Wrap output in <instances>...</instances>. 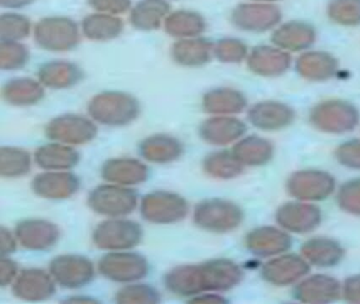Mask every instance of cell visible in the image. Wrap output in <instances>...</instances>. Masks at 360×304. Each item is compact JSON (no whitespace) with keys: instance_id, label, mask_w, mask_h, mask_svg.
<instances>
[{"instance_id":"obj_1","label":"cell","mask_w":360,"mask_h":304,"mask_svg":"<svg viewBox=\"0 0 360 304\" xmlns=\"http://www.w3.org/2000/svg\"><path fill=\"white\" fill-rule=\"evenodd\" d=\"M242 278L239 266L229 260L218 259L195 265H182L170 270L164 279L170 293L195 297L205 291H227Z\"/></svg>"},{"instance_id":"obj_2","label":"cell","mask_w":360,"mask_h":304,"mask_svg":"<svg viewBox=\"0 0 360 304\" xmlns=\"http://www.w3.org/2000/svg\"><path fill=\"white\" fill-rule=\"evenodd\" d=\"M141 107L138 99L123 92H104L96 95L88 105V112L96 122L106 126H125L136 120Z\"/></svg>"},{"instance_id":"obj_3","label":"cell","mask_w":360,"mask_h":304,"mask_svg":"<svg viewBox=\"0 0 360 304\" xmlns=\"http://www.w3.org/2000/svg\"><path fill=\"white\" fill-rule=\"evenodd\" d=\"M88 205L98 215L124 217L136 208L138 194L127 186L112 183L101 185L90 192Z\"/></svg>"},{"instance_id":"obj_4","label":"cell","mask_w":360,"mask_h":304,"mask_svg":"<svg viewBox=\"0 0 360 304\" xmlns=\"http://www.w3.org/2000/svg\"><path fill=\"white\" fill-rule=\"evenodd\" d=\"M241 209L229 201L206 200L199 203L193 211V222L202 229L214 232H227L241 224Z\"/></svg>"},{"instance_id":"obj_5","label":"cell","mask_w":360,"mask_h":304,"mask_svg":"<svg viewBox=\"0 0 360 304\" xmlns=\"http://www.w3.org/2000/svg\"><path fill=\"white\" fill-rule=\"evenodd\" d=\"M34 37L41 48L53 52L72 50L79 44L77 23L66 17H47L37 23Z\"/></svg>"},{"instance_id":"obj_6","label":"cell","mask_w":360,"mask_h":304,"mask_svg":"<svg viewBox=\"0 0 360 304\" xmlns=\"http://www.w3.org/2000/svg\"><path fill=\"white\" fill-rule=\"evenodd\" d=\"M140 224L130 220H107L98 224L92 234L94 244L104 251H126L136 246L142 240Z\"/></svg>"},{"instance_id":"obj_7","label":"cell","mask_w":360,"mask_h":304,"mask_svg":"<svg viewBox=\"0 0 360 304\" xmlns=\"http://www.w3.org/2000/svg\"><path fill=\"white\" fill-rule=\"evenodd\" d=\"M188 210L187 201L172 192H151L141 203L142 217L155 224L176 223L184 219Z\"/></svg>"},{"instance_id":"obj_8","label":"cell","mask_w":360,"mask_h":304,"mask_svg":"<svg viewBox=\"0 0 360 304\" xmlns=\"http://www.w3.org/2000/svg\"><path fill=\"white\" fill-rule=\"evenodd\" d=\"M282 18L279 6L266 2L239 4L231 13V23L242 31L263 33L277 27Z\"/></svg>"},{"instance_id":"obj_9","label":"cell","mask_w":360,"mask_h":304,"mask_svg":"<svg viewBox=\"0 0 360 304\" xmlns=\"http://www.w3.org/2000/svg\"><path fill=\"white\" fill-rule=\"evenodd\" d=\"M103 276L115 282H134L144 278L148 272V263L143 255L117 251L107 253L98 262Z\"/></svg>"},{"instance_id":"obj_10","label":"cell","mask_w":360,"mask_h":304,"mask_svg":"<svg viewBox=\"0 0 360 304\" xmlns=\"http://www.w3.org/2000/svg\"><path fill=\"white\" fill-rule=\"evenodd\" d=\"M96 134L98 128L92 120L75 114L58 116L46 127V135L50 139L66 145L89 143Z\"/></svg>"},{"instance_id":"obj_11","label":"cell","mask_w":360,"mask_h":304,"mask_svg":"<svg viewBox=\"0 0 360 304\" xmlns=\"http://www.w3.org/2000/svg\"><path fill=\"white\" fill-rule=\"evenodd\" d=\"M357 109L343 101H326L316 106L311 112V120L317 128L328 132L352 130L358 122Z\"/></svg>"},{"instance_id":"obj_12","label":"cell","mask_w":360,"mask_h":304,"mask_svg":"<svg viewBox=\"0 0 360 304\" xmlns=\"http://www.w3.org/2000/svg\"><path fill=\"white\" fill-rule=\"evenodd\" d=\"M49 272L60 286L77 289L88 284L94 279V266L83 255H62L52 260Z\"/></svg>"},{"instance_id":"obj_13","label":"cell","mask_w":360,"mask_h":304,"mask_svg":"<svg viewBox=\"0 0 360 304\" xmlns=\"http://www.w3.org/2000/svg\"><path fill=\"white\" fill-rule=\"evenodd\" d=\"M56 283L50 272L28 268L16 277L12 291L25 301H44L56 293Z\"/></svg>"},{"instance_id":"obj_14","label":"cell","mask_w":360,"mask_h":304,"mask_svg":"<svg viewBox=\"0 0 360 304\" xmlns=\"http://www.w3.org/2000/svg\"><path fill=\"white\" fill-rule=\"evenodd\" d=\"M31 187L33 192L41 198L64 200L79 191V179L66 170H49L37 175Z\"/></svg>"},{"instance_id":"obj_15","label":"cell","mask_w":360,"mask_h":304,"mask_svg":"<svg viewBox=\"0 0 360 304\" xmlns=\"http://www.w3.org/2000/svg\"><path fill=\"white\" fill-rule=\"evenodd\" d=\"M15 236L20 245L31 251H45L60 239L58 226L47 220L28 219L16 226Z\"/></svg>"},{"instance_id":"obj_16","label":"cell","mask_w":360,"mask_h":304,"mask_svg":"<svg viewBox=\"0 0 360 304\" xmlns=\"http://www.w3.org/2000/svg\"><path fill=\"white\" fill-rule=\"evenodd\" d=\"M317 39V31L304 21H288L275 27L271 40L274 46L286 52H300L313 46Z\"/></svg>"},{"instance_id":"obj_17","label":"cell","mask_w":360,"mask_h":304,"mask_svg":"<svg viewBox=\"0 0 360 304\" xmlns=\"http://www.w3.org/2000/svg\"><path fill=\"white\" fill-rule=\"evenodd\" d=\"M292 63L290 53L276 46H258L248 56V68L261 76H279Z\"/></svg>"},{"instance_id":"obj_18","label":"cell","mask_w":360,"mask_h":304,"mask_svg":"<svg viewBox=\"0 0 360 304\" xmlns=\"http://www.w3.org/2000/svg\"><path fill=\"white\" fill-rule=\"evenodd\" d=\"M102 177L117 185H138L146 181L148 169L134 158H112L103 165Z\"/></svg>"},{"instance_id":"obj_19","label":"cell","mask_w":360,"mask_h":304,"mask_svg":"<svg viewBox=\"0 0 360 304\" xmlns=\"http://www.w3.org/2000/svg\"><path fill=\"white\" fill-rule=\"evenodd\" d=\"M246 131L245 125L235 118L214 116L202 122L200 135L212 145H227L239 139Z\"/></svg>"},{"instance_id":"obj_20","label":"cell","mask_w":360,"mask_h":304,"mask_svg":"<svg viewBox=\"0 0 360 304\" xmlns=\"http://www.w3.org/2000/svg\"><path fill=\"white\" fill-rule=\"evenodd\" d=\"M334 188V181L326 173L301 172L295 175L288 183V190L292 196L307 200L326 198Z\"/></svg>"},{"instance_id":"obj_21","label":"cell","mask_w":360,"mask_h":304,"mask_svg":"<svg viewBox=\"0 0 360 304\" xmlns=\"http://www.w3.org/2000/svg\"><path fill=\"white\" fill-rule=\"evenodd\" d=\"M248 118L258 128L276 130L290 125L294 118V112L284 103L263 101L250 108Z\"/></svg>"},{"instance_id":"obj_22","label":"cell","mask_w":360,"mask_h":304,"mask_svg":"<svg viewBox=\"0 0 360 304\" xmlns=\"http://www.w3.org/2000/svg\"><path fill=\"white\" fill-rule=\"evenodd\" d=\"M297 71L309 80H326L333 77L338 70V61L330 53L307 51L296 63Z\"/></svg>"},{"instance_id":"obj_23","label":"cell","mask_w":360,"mask_h":304,"mask_svg":"<svg viewBox=\"0 0 360 304\" xmlns=\"http://www.w3.org/2000/svg\"><path fill=\"white\" fill-rule=\"evenodd\" d=\"M141 153L149 162L165 164L174 162L182 156L183 144L176 137L167 134H157L147 137L141 144Z\"/></svg>"},{"instance_id":"obj_24","label":"cell","mask_w":360,"mask_h":304,"mask_svg":"<svg viewBox=\"0 0 360 304\" xmlns=\"http://www.w3.org/2000/svg\"><path fill=\"white\" fill-rule=\"evenodd\" d=\"M34 158L37 164L46 170H68L77 166L79 154L70 146L56 141L39 147Z\"/></svg>"},{"instance_id":"obj_25","label":"cell","mask_w":360,"mask_h":304,"mask_svg":"<svg viewBox=\"0 0 360 304\" xmlns=\"http://www.w3.org/2000/svg\"><path fill=\"white\" fill-rule=\"evenodd\" d=\"M39 78L44 86L49 88H70L81 82L83 72L75 63L56 61L41 65Z\"/></svg>"},{"instance_id":"obj_26","label":"cell","mask_w":360,"mask_h":304,"mask_svg":"<svg viewBox=\"0 0 360 304\" xmlns=\"http://www.w3.org/2000/svg\"><path fill=\"white\" fill-rule=\"evenodd\" d=\"M214 46L205 38H188L176 42L172 46V57L184 67H200L212 58Z\"/></svg>"},{"instance_id":"obj_27","label":"cell","mask_w":360,"mask_h":304,"mask_svg":"<svg viewBox=\"0 0 360 304\" xmlns=\"http://www.w3.org/2000/svg\"><path fill=\"white\" fill-rule=\"evenodd\" d=\"M170 4L165 0H142L130 14V21L136 29L150 31L159 29L162 21L169 14Z\"/></svg>"},{"instance_id":"obj_28","label":"cell","mask_w":360,"mask_h":304,"mask_svg":"<svg viewBox=\"0 0 360 304\" xmlns=\"http://www.w3.org/2000/svg\"><path fill=\"white\" fill-rule=\"evenodd\" d=\"M45 96L43 84L32 78H18L4 86L3 97L10 105L32 106Z\"/></svg>"},{"instance_id":"obj_29","label":"cell","mask_w":360,"mask_h":304,"mask_svg":"<svg viewBox=\"0 0 360 304\" xmlns=\"http://www.w3.org/2000/svg\"><path fill=\"white\" fill-rule=\"evenodd\" d=\"M319 220V210L309 205L288 204L278 213L279 223L292 232H309L318 225Z\"/></svg>"},{"instance_id":"obj_30","label":"cell","mask_w":360,"mask_h":304,"mask_svg":"<svg viewBox=\"0 0 360 304\" xmlns=\"http://www.w3.org/2000/svg\"><path fill=\"white\" fill-rule=\"evenodd\" d=\"M309 266L300 258L295 255L274 260L263 268V274L266 280L274 284H288L307 274Z\"/></svg>"},{"instance_id":"obj_31","label":"cell","mask_w":360,"mask_h":304,"mask_svg":"<svg viewBox=\"0 0 360 304\" xmlns=\"http://www.w3.org/2000/svg\"><path fill=\"white\" fill-rule=\"evenodd\" d=\"M202 105L208 113L235 114L243 111L246 99L241 92L233 89H217L204 95Z\"/></svg>"},{"instance_id":"obj_32","label":"cell","mask_w":360,"mask_h":304,"mask_svg":"<svg viewBox=\"0 0 360 304\" xmlns=\"http://www.w3.org/2000/svg\"><path fill=\"white\" fill-rule=\"evenodd\" d=\"M246 244L256 255H269L288 249L290 239L279 230L261 228L248 234Z\"/></svg>"},{"instance_id":"obj_33","label":"cell","mask_w":360,"mask_h":304,"mask_svg":"<svg viewBox=\"0 0 360 304\" xmlns=\"http://www.w3.org/2000/svg\"><path fill=\"white\" fill-rule=\"evenodd\" d=\"M124 23L119 17L110 14H92L83 21V31L86 37L96 42L117 38L123 31Z\"/></svg>"},{"instance_id":"obj_34","label":"cell","mask_w":360,"mask_h":304,"mask_svg":"<svg viewBox=\"0 0 360 304\" xmlns=\"http://www.w3.org/2000/svg\"><path fill=\"white\" fill-rule=\"evenodd\" d=\"M205 29L203 17L193 11H176L165 19L166 32L174 37L193 38Z\"/></svg>"},{"instance_id":"obj_35","label":"cell","mask_w":360,"mask_h":304,"mask_svg":"<svg viewBox=\"0 0 360 304\" xmlns=\"http://www.w3.org/2000/svg\"><path fill=\"white\" fill-rule=\"evenodd\" d=\"M340 293V286L334 279L328 277H313L299 285L297 296L307 302H328L336 299Z\"/></svg>"},{"instance_id":"obj_36","label":"cell","mask_w":360,"mask_h":304,"mask_svg":"<svg viewBox=\"0 0 360 304\" xmlns=\"http://www.w3.org/2000/svg\"><path fill=\"white\" fill-rule=\"evenodd\" d=\"M203 168L210 177L231 179L242 172L243 164L237 160L233 152L218 151L206 156Z\"/></svg>"},{"instance_id":"obj_37","label":"cell","mask_w":360,"mask_h":304,"mask_svg":"<svg viewBox=\"0 0 360 304\" xmlns=\"http://www.w3.org/2000/svg\"><path fill=\"white\" fill-rule=\"evenodd\" d=\"M31 169V156L26 150L16 147L0 149V175L4 177H20Z\"/></svg>"},{"instance_id":"obj_38","label":"cell","mask_w":360,"mask_h":304,"mask_svg":"<svg viewBox=\"0 0 360 304\" xmlns=\"http://www.w3.org/2000/svg\"><path fill=\"white\" fill-rule=\"evenodd\" d=\"M233 153L242 164L260 165L271 158V146L263 139L248 137L233 147Z\"/></svg>"},{"instance_id":"obj_39","label":"cell","mask_w":360,"mask_h":304,"mask_svg":"<svg viewBox=\"0 0 360 304\" xmlns=\"http://www.w3.org/2000/svg\"><path fill=\"white\" fill-rule=\"evenodd\" d=\"M303 253L313 263L320 266H330L338 263L343 251L334 241L315 239L303 246Z\"/></svg>"},{"instance_id":"obj_40","label":"cell","mask_w":360,"mask_h":304,"mask_svg":"<svg viewBox=\"0 0 360 304\" xmlns=\"http://www.w3.org/2000/svg\"><path fill=\"white\" fill-rule=\"evenodd\" d=\"M326 13L328 18L336 25H360V0H330Z\"/></svg>"},{"instance_id":"obj_41","label":"cell","mask_w":360,"mask_h":304,"mask_svg":"<svg viewBox=\"0 0 360 304\" xmlns=\"http://www.w3.org/2000/svg\"><path fill=\"white\" fill-rule=\"evenodd\" d=\"M31 23L22 15L4 14L0 17V37L3 42H18L30 33Z\"/></svg>"},{"instance_id":"obj_42","label":"cell","mask_w":360,"mask_h":304,"mask_svg":"<svg viewBox=\"0 0 360 304\" xmlns=\"http://www.w3.org/2000/svg\"><path fill=\"white\" fill-rule=\"evenodd\" d=\"M117 303H159L161 301L157 289L146 284H131L120 289L115 296Z\"/></svg>"},{"instance_id":"obj_43","label":"cell","mask_w":360,"mask_h":304,"mask_svg":"<svg viewBox=\"0 0 360 304\" xmlns=\"http://www.w3.org/2000/svg\"><path fill=\"white\" fill-rule=\"evenodd\" d=\"M28 48L18 42H3L0 44V67L4 70L20 69L28 63Z\"/></svg>"},{"instance_id":"obj_44","label":"cell","mask_w":360,"mask_h":304,"mask_svg":"<svg viewBox=\"0 0 360 304\" xmlns=\"http://www.w3.org/2000/svg\"><path fill=\"white\" fill-rule=\"evenodd\" d=\"M214 53L217 58L223 63H240L248 56L246 44L235 38H226L218 42L214 46Z\"/></svg>"},{"instance_id":"obj_45","label":"cell","mask_w":360,"mask_h":304,"mask_svg":"<svg viewBox=\"0 0 360 304\" xmlns=\"http://www.w3.org/2000/svg\"><path fill=\"white\" fill-rule=\"evenodd\" d=\"M339 202L349 213H360V181L345 185L339 194Z\"/></svg>"},{"instance_id":"obj_46","label":"cell","mask_w":360,"mask_h":304,"mask_svg":"<svg viewBox=\"0 0 360 304\" xmlns=\"http://www.w3.org/2000/svg\"><path fill=\"white\" fill-rule=\"evenodd\" d=\"M90 6L104 14L117 15L127 12L130 8V0H88Z\"/></svg>"},{"instance_id":"obj_47","label":"cell","mask_w":360,"mask_h":304,"mask_svg":"<svg viewBox=\"0 0 360 304\" xmlns=\"http://www.w3.org/2000/svg\"><path fill=\"white\" fill-rule=\"evenodd\" d=\"M337 156L342 164L354 168H360V141H351L341 146Z\"/></svg>"},{"instance_id":"obj_48","label":"cell","mask_w":360,"mask_h":304,"mask_svg":"<svg viewBox=\"0 0 360 304\" xmlns=\"http://www.w3.org/2000/svg\"><path fill=\"white\" fill-rule=\"evenodd\" d=\"M18 276V266L10 258L3 257L0 261V285L5 287L14 282Z\"/></svg>"},{"instance_id":"obj_49","label":"cell","mask_w":360,"mask_h":304,"mask_svg":"<svg viewBox=\"0 0 360 304\" xmlns=\"http://www.w3.org/2000/svg\"><path fill=\"white\" fill-rule=\"evenodd\" d=\"M0 236H1V249H0V253H1L3 257H6V255L15 251L16 247H18V238H16V236H13L7 228L1 227Z\"/></svg>"},{"instance_id":"obj_50","label":"cell","mask_w":360,"mask_h":304,"mask_svg":"<svg viewBox=\"0 0 360 304\" xmlns=\"http://www.w3.org/2000/svg\"><path fill=\"white\" fill-rule=\"evenodd\" d=\"M345 295L347 300L360 302V277L352 278L345 284Z\"/></svg>"},{"instance_id":"obj_51","label":"cell","mask_w":360,"mask_h":304,"mask_svg":"<svg viewBox=\"0 0 360 304\" xmlns=\"http://www.w3.org/2000/svg\"><path fill=\"white\" fill-rule=\"evenodd\" d=\"M191 303H222L225 301L220 296L217 295H198L191 300Z\"/></svg>"},{"instance_id":"obj_52","label":"cell","mask_w":360,"mask_h":304,"mask_svg":"<svg viewBox=\"0 0 360 304\" xmlns=\"http://www.w3.org/2000/svg\"><path fill=\"white\" fill-rule=\"evenodd\" d=\"M34 0H0L1 6L6 8H18L32 4Z\"/></svg>"},{"instance_id":"obj_53","label":"cell","mask_w":360,"mask_h":304,"mask_svg":"<svg viewBox=\"0 0 360 304\" xmlns=\"http://www.w3.org/2000/svg\"><path fill=\"white\" fill-rule=\"evenodd\" d=\"M69 302H96L94 299H70Z\"/></svg>"},{"instance_id":"obj_54","label":"cell","mask_w":360,"mask_h":304,"mask_svg":"<svg viewBox=\"0 0 360 304\" xmlns=\"http://www.w3.org/2000/svg\"><path fill=\"white\" fill-rule=\"evenodd\" d=\"M257 2H266V4H274V2L279 1V0H254Z\"/></svg>"}]
</instances>
